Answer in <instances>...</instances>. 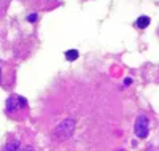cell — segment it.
<instances>
[{
    "label": "cell",
    "mask_w": 159,
    "mask_h": 151,
    "mask_svg": "<svg viewBox=\"0 0 159 151\" xmlns=\"http://www.w3.org/2000/svg\"><path fill=\"white\" fill-rule=\"evenodd\" d=\"M75 126H76L75 119H72V118L64 119L61 124L54 129V137L57 140H67V139H70L73 130H75Z\"/></svg>",
    "instance_id": "cell-2"
},
{
    "label": "cell",
    "mask_w": 159,
    "mask_h": 151,
    "mask_svg": "<svg viewBox=\"0 0 159 151\" xmlns=\"http://www.w3.org/2000/svg\"><path fill=\"white\" fill-rule=\"evenodd\" d=\"M18 149H19V140L16 139L7 142V145L3 146V151H18Z\"/></svg>",
    "instance_id": "cell-5"
},
{
    "label": "cell",
    "mask_w": 159,
    "mask_h": 151,
    "mask_svg": "<svg viewBox=\"0 0 159 151\" xmlns=\"http://www.w3.org/2000/svg\"><path fill=\"white\" fill-rule=\"evenodd\" d=\"M78 57H80V53H78L76 49H69V51H65V59H67L69 62H75Z\"/></svg>",
    "instance_id": "cell-6"
},
{
    "label": "cell",
    "mask_w": 159,
    "mask_h": 151,
    "mask_svg": "<svg viewBox=\"0 0 159 151\" xmlns=\"http://www.w3.org/2000/svg\"><path fill=\"white\" fill-rule=\"evenodd\" d=\"M27 108H29L27 100L22 95H18V94L10 95L5 102V113L10 118H22L27 113Z\"/></svg>",
    "instance_id": "cell-1"
},
{
    "label": "cell",
    "mask_w": 159,
    "mask_h": 151,
    "mask_svg": "<svg viewBox=\"0 0 159 151\" xmlns=\"http://www.w3.org/2000/svg\"><path fill=\"white\" fill-rule=\"evenodd\" d=\"M0 85H3V70H2V65H0Z\"/></svg>",
    "instance_id": "cell-8"
},
{
    "label": "cell",
    "mask_w": 159,
    "mask_h": 151,
    "mask_svg": "<svg viewBox=\"0 0 159 151\" xmlns=\"http://www.w3.org/2000/svg\"><path fill=\"white\" fill-rule=\"evenodd\" d=\"M151 24V19H150V16H140V18H137V21H135V27L137 29H147V27Z\"/></svg>",
    "instance_id": "cell-4"
},
{
    "label": "cell",
    "mask_w": 159,
    "mask_h": 151,
    "mask_svg": "<svg viewBox=\"0 0 159 151\" xmlns=\"http://www.w3.org/2000/svg\"><path fill=\"white\" fill-rule=\"evenodd\" d=\"M134 132L139 139H147L148 132H150V121L145 115H140L135 121V126H134Z\"/></svg>",
    "instance_id": "cell-3"
},
{
    "label": "cell",
    "mask_w": 159,
    "mask_h": 151,
    "mask_svg": "<svg viewBox=\"0 0 159 151\" xmlns=\"http://www.w3.org/2000/svg\"><path fill=\"white\" fill-rule=\"evenodd\" d=\"M22 151H35V148H32V146H25Z\"/></svg>",
    "instance_id": "cell-9"
},
{
    "label": "cell",
    "mask_w": 159,
    "mask_h": 151,
    "mask_svg": "<svg viewBox=\"0 0 159 151\" xmlns=\"http://www.w3.org/2000/svg\"><path fill=\"white\" fill-rule=\"evenodd\" d=\"M27 21L29 22H37L38 21V13H30V15L27 16Z\"/></svg>",
    "instance_id": "cell-7"
},
{
    "label": "cell",
    "mask_w": 159,
    "mask_h": 151,
    "mask_svg": "<svg viewBox=\"0 0 159 151\" xmlns=\"http://www.w3.org/2000/svg\"><path fill=\"white\" fill-rule=\"evenodd\" d=\"M130 83H132V80H130V78H126V80H124V85H126V86L130 85Z\"/></svg>",
    "instance_id": "cell-10"
}]
</instances>
